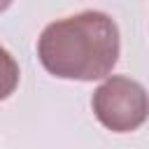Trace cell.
<instances>
[{"label": "cell", "instance_id": "obj_2", "mask_svg": "<svg viewBox=\"0 0 149 149\" xmlns=\"http://www.w3.org/2000/svg\"><path fill=\"white\" fill-rule=\"evenodd\" d=\"M91 109L107 130L133 133L149 119V93L126 74H109L93 91Z\"/></svg>", "mask_w": 149, "mask_h": 149}, {"label": "cell", "instance_id": "obj_3", "mask_svg": "<svg viewBox=\"0 0 149 149\" xmlns=\"http://www.w3.org/2000/svg\"><path fill=\"white\" fill-rule=\"evenodd\" d=\"M19 79H21L19 63H16L14 56L0 44V102L7 100V98L16 91Z\"/></svg>", "mask_w": 149, "mask_h": 149}, {"label": "cell", "instance_id": "obj_1", "mask_svg": "<svg viewBox=\"0 0 149 149\" xmlns=\"http://www.w3.org/2000/svg\"><path fill=\"white\" fill-rule=\"evenodd\" d=\"M119 54V26L109 14L98 9L56 19L37 37V58L42 68L58 79H107Z\"/></svg>", "mask_w": 149, "mask_h": 149}, {"label": "cell", "instance_id": "obj_4", "mask_svg": "<svg viewBox=\"0 0 149 149\" xmlns=\"http://www.w3.org/2000/svg\"><path fill=\"white\" fill-rule=\"evenodd\" d=\"M5 7H9V2H2V5H0V9H5Z\"/></svg>", "mask_w": 149, "mask_h": 149}]
</instances>
